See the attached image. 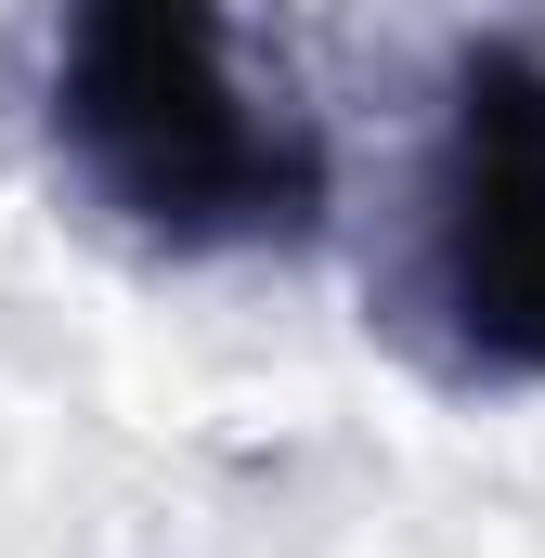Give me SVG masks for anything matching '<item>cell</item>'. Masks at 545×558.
<instances>
[{
    "instance_id": "cell-1",
    "label": "cell",
    "mask_w": 545,
    "mask_h": 558,
    "mask_svg": "<svg viewBox=\"0 0 545 558\" xmlns=\"http://www.w3.org/2000/svg\"><path fill=\"white\" fill-rule=\"evenodd\" d=\"M52 118L78 143V169L169 247H247V234H299L325 208L312 131L234 78V39L208 13H182V0L78 13Z\"/></svg>"
},
{
    "instance_id": "cell-2",
    "label": "cell",
    "mask_w": 545,
    "mask_h": 558,
    "mask_svg": "<svg viewBox=\"0 0 545 558\" xmlns=\"http://www.w3.org/2000/svg\"><path fill=\"white\" fill-rule=\"evenodd\" d=\"M441 312L481 364L545 377V52L533 39H481L455 65Z\"/></svg>"
}]
</instances>
